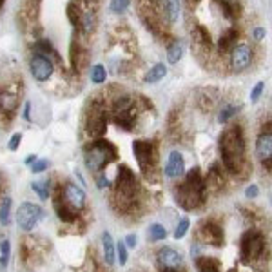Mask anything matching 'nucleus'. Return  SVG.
Segmentation results:
<instances>
[{"label": "nucleus", "mask_w": 272, "mask_h": 272, "mask_svg": "<svg viewBox=\"0 0 272 272\" xmlns=\"http://www.w3.org/2000/svg\"><path fill=\"white\" fill-rule=\"evenodd\" d=\"M20 142H22V135H20V133H15V135L11 136V140H9V145H7L9 151H17Z\"/></svg>", "instance_id": "58836bf2"}, {"label": "nucleus", "mask_w": 272, "mask_h": 272, "mask_svg": "<svg viewBox=\"0 0 272 272\" xmlns=\"http://www.w3.org/2000/svg\"><path fill=\"white\" fill-rule=\"evenodd\" d=\"M107 185H109V182H107V178H104V176L98 178V187H107Z\"/></svg>", "instance_id": "49530a36"}, {"label": "nucleus", "mask_w": 272, "mask_h": 272, "mask_svg": "<svg viewBox=\"0 0 272 272\" xmlns=\"http://www.w3.org/2000/svg\"><path fill=\"white\" fill-rule=\"evenodd\" d=\"M238 111H240V106H225L223 109H221V112H219V116H218L219 124H227V122H229V120H231Z\"/></svg>", "instance_id": "2f4dec72"}, {"label": "nucleus", "mask_w": 272, "mask_h": 272, "mask_svg": "<svg viewBox=\"0 0 272 272\" xmlns=\"http://www.w3.org/2000/svg\"><path fill=\"white\" fill-rule=\"evenodd\" d=\"M131 0H112L111 2V11L112 13H124L129 7Z\"/></svg>", "instance_id": "f704fd0d"}, {"label": "nucleus", "mask_w": 272, "mask_h": 272, "mask_svg": "<svg viewBox=\"0 0 272 272\" xmlns=\"http://www.w3.org/2000/svg\"><path fill=\"white\" fill-rule=\"evenodd\" d=\"M31 189H33L36 194L40 196V200H48V196H49L48 182H46V184H40V182H33V184H31Z\"/></svg>", "instance_id": "72a5a7b5"}, {"label": "nucleus", "mask_w": 272, "mask_h": 272, "mask_svg": "<svg viewBox=\"0 0 272 272\" xmlns=\"http://www.w3.org/2000/svg\"><path fill=\"white\" fill-rule=\"evenodd\" d=\"M252 35H254V40H263L265 38V29L263 27H256Z\"/></svg>", "instance_id": "79ce46f5"}, {"label": "nucleus", "mask_w": 272, "mask_h": 272, "mask_svg": "<svg viewBox=\"0 0 272 272\" xmlns=\"http://www.w3.org/2000/svg\"><path fill=\"white\" fill-rule=\"evenodd\" d=\"M265 250V238L258 231H247L240 240V256L243 261L258 260Z\"/></svg>", "instance_id": "39448f33"}, {"label": "nucleus", "mask_w": 272, "mask_h": 272, "mask_svg": "<svg viewBox=\"0 0 272 272\" xmlns=\"http://www.w3.org/2000/svg\"><path fill=\"white\" fill-rule=\"evenodd\" d=\"M54 211H56V216H58L64 223H73L77 219V213L73 211L65 201H62L60 198V187L56 189V200H54Z\"/></svg>", "instance_id": "6ab92c4d"}, {"label": "nucleus", "mask_w": 272, "mask_h": 272, "mask_svg": "<svg viewBox=\"0 0 272 272\" xmlns=\"http://www.w3.org/2000/svg\"><path fill=\"white\" fill-rule=\"evenodd\" d=\"M156 261L160 269H167V271H174V269H180L182 263H184V256L180 254L178 250L171 247H163L156 252Z\"/></svg>", "instance_id": "9b49d317"}, {"label": "nucleus", "mask_w": 272, "mask_h": 272, "mask_svg": "<svg viewBox=\"0 0 272 272\" xmlns=\"http://www.w3.org/2000/svg\"><path fill=\"white\" fill-rule=\"evenodd\" d=\"M4 2H6V0H0V9H2V6H4Z\"/></svg>", "instance_id": "8fccbe9b"}, {"label": "nucleus", "mask_w": 272, "mask_h": 272, "mask_svg": "<svg viewBox=\"0 0 272 272\" xmlns=\"http://www.w3.org/2000/svg\"><path fill=\"white\" fill-rule=\"evenodd\" d=\"M106 78H107V71L102 64H96L91 67V82L93 83H104Z\"/></svg>", "instance_id": "cd10ccee"}, {"label": "nucleus", "mask_w": 272, "mask_h": 272, "mask_svg": "<svg viewBox=\"0 0 272 272\" xmlns=\"http://www.w3.org/2000/svg\"><path fill=\"white\" fill-rule=\"evenodd\" d=\"M149 236H151V240H153V242L165 240V238H167L165 227H163V225H160V223H153L151 227H149Z\"/></svg>", "instance_id": "c756f323"}, {"label": "nucleus", "mask_w": 272, "mask_h": 272, "mask_svg": "<svg viewBox=\"0 0 272 272\" xmlns=\"http://www.w3.org/2000/svg\"><path fill=\"white\" fill-rule=\"evenodd\" d=\"M96 22H98V18H96L95 9L93 7L83 9L82 15H80V22H78V27L82 31V35H91L96 29Z\"/></svg>", "instance_id": "f3484780"}, {"label": "nucleus", "mask_w": 272, "mask_h": 272, "mask_svg": "<svg viewBox=\"0 0 272 272\" xmlns=\"http://www.w3.org/2000/svg\"><path fill=\"white\" fill-rule=\"evenodd\" d=\"M116 256H118L120 265H125L127 263V247L124 245V242H120L116 245Z\"/></svg>", "instance_id": "c9c22d12"}, {"label": "nucleus", "mask_w": 272, "mask_h": 272, "mask_svg": "<svg viewBox=\"0 0 272 272\" xmlns=\"http://www.w3.org/2000/svg\"><path fill=\"white\" fill-rule=\"evenodd\" d=\"M9 221H11V198L6 196L0 203V223L7 227Z\"/></svg>", "instance_id": "bb28decb"}, {"label": "nucleus", "mask_w": 272, "mask_h": 272, "mask_svg": "<svg viewBox=\"0 0 272 272\" xmlns=\"http://www.w3.org/2000/svg\"><path fill=\"white\" fill-rule=\"evenodd\" d=\"M24 118L26 120H31V104L27 102L26 104V107H24Z\"/></svg>", "instance_id": "37998d69"}, {"label": "nucleus", "mask_w": 272, "mask_h": 272, "mask_svg": "<svg viewBox=\"0 0 272 272\" xmlns=\"http://www.w3.org/2000/svg\"><path fill=\"white\" fill-rule=\"evenodd\" d=\"M38 9H40V0H24L22 7H20V20L22 24H33L38 17Z\"/></svg>", "instance_id": "a211bd4d"}, {"label": "nucleus", "mask_w": 272, "mask_h": 272, "mask_svg": "<svg viewBox=\"0 0 272 272\" xmlns=\"http://www.w3.org/2000/svg\"><path fill=\"white\" fill-rule=\"evenodd\" d=\"M236 38H238V29L236 27H229L223 35L219 36V40H218L219 53H229V51H232L234 46H236Z\"/></svg>", "instance_id": "aec40b11"}, {"label": "nucleus", "mask_w": 272, "mask_h": 272, "mask_svg": "<svg viewBox=\"0 0 272 272\" xmlns=\"http://www.w3.org/2000/svg\"><path fill=\"white\" fill-rule=\"evenodd\" d=\"M64 198H65V203H67L73 211H80V209H83L85 200H87V196H85L83 189H80V187L75 185V184L65 185L64 187Z\"/></svg>", "instance_id": "f8f14e48"}, {"label": "nucleus", "mask_w": 272, "mask_h": 272, "mask_svg": "<svg viewBox=\"0 0 272 272\" xmlns=\"http://www.w3.org/2000/svg\"><path fill=\"white\" fill-rule=\"evenodd\" d=\"M133 153L136 156V162H138V167L142 169L143 174H147L154 169V163H156V147H154L153 142L149 140H136L133 143Z\"/></svg>", "instance_id": "423d86ee"}, {"label": "nucleus", "mask_w": 272, "mask_h": 272, "mask_svg": "<svg viewBox=\"0 0 272 272\" xmlns=\"http://www.w3.org/2000/svg\"><path fill=\"white\" fill-rule=\"evenodd\" d=\"M192 38H194V42L198 44V46H201L203 49H211V46H213V38H211V33L207 31V27L205 26H196L194 29H192Z\"/></svg>", "instance_id": "b1692460"}, {"label": "nucleus", "mask_w": 272, "mask_h": 272, "mask_svg": "<svg viewBox=\"0 0 272 272\" xmlns=\"http://www.w3.org/2000/svg\"><path fill=\"white\" fill-rule=\"evenodd\" d=\"M163 172H165L167 178H180L182 174H184L185 172V162H184L182 153L172 151V153L167 156V163H165Z\"/></svg>", "instance_id": "ddd939ff"}, {"label": "nucleus", "mask_w": 272, "mask_h": 272, "mask_svg": "<svg viewBox=\"0 0 272 272\" xmlns=\"http://www.w3.org/2000/svg\"><path fill=\"white\" fill-rule=\"evenodd\" d=\"M158 9L165 17L167 24H174L180 17V2L178 0H158Z\"/></svg>", "instance_id": "2eb2a0df"}, {"label": "nucleus", "mask_w": 272, "mask_h": 272, "mask_svg": "<svg viewBox=\"0 0 272 272\" xmlns=\"http://www.w3.org/2000/svg\"><path fill=\"white\" fill-rule=\"evenodd\" d=\"M29 69H31V75L35 77V80H38V82H46V80L51 78V75H53L54 65L49 56L36 53V54H33L29 60Z\"/></svg>", "instance_id": "6e6552de"}, {"label": "nucleus", "mask_w": 272, "mask_h": 272, "mask_svg": "<svg viewBox=\"0 0 272 272\" xmlns=\"http://www.w3.org/2000/svg\"><path fill=\"white\" fill-rule=\"evenodd\" d=\"M9 256H11V243H9V240H4L0 243V265L7 267Z\"/></svg>", "instance_id": "7c9ffc66"}, {"label": "nucleus", "mask_w": 272, "mask_h": 272, "mask_svg": "<svg viewBox=\"0 0 272 272\" xmlns=\"http://www.w3.org/2000/svg\"><path fill=\"white\" fill-rule=\"evenodd\" d=\"M107 127V112H106V106L104 102L95 100L91 104V109L87 112V118H85V131L91 138H102L104 133H106Z\"/></svg>", "instance_id": "20e7f679"}, {"label": "nucleus", "mask_w": 272, "mask_h": 272, "mask_svg": "<svg viewBox=\"0 0 272 272\" xmlns=\"http://www.w3.org/2000/svg\"><path fill=\"white\" fill-rule=\"evenodd\" d=\"M205 182V185H211V187H216V189H219V187H223V184H225V178H223V174L219 172V169H218V163H214L211 169H209V172H207V178L203 180Z\"/></svg>", "instance_id": "393cba45"}, {"label": "nucleus", "mask_w": 272, "mask_h": 272, "mask_svg": "<svg viewBox=\"0 0 272 272\" xmlns=\"http://www.w3.org/2000/svg\"><path fill=\"white\" fill-rule=\"evenodd\" d=\"M205 182L201 176L200 169H192L187 172V178L182 185L176 189V203L185 211H192L205 200Z\"/></svg>", "instance_id": "f03ea898"}, {"label": "nucleus", "mask_w": 272, "mask_h": 272, "mask_svg": "<svg viewBox=\"0 0 272 272\" xmlns=\"http://www.w3.org/2000/svg\"><path fill=\"white\" fill-rule=\"evenodd\" d=\"M118 158V149L114 143H111L109 140L98 138L93 142L91 147H87L85 151V165L91 171H102L107 163H111Z\"/></svg>", "instance_id": "7ed1b4c3"}, {"label": "nucleus", "mask_w": 272, "mask_h": 272, "mask_svg": "<svg viewBox=\"0 0 272 272\" xmlns=\"http://www.w3.org/2000/svg\"><path fill=\"white\" fill-rule=\"evenodd\" d=\"M263 169H267L269 172L272 171V158H267V160H263Z\"/></svg>", "instance_id": "a18cd8bd"}, {"label": "nucleus", "mask_w": 272, "mask_h": 272, "mask_svg": "<svg viewBox=\"0 0 272 272\" xmlns=\"http://www.w3.org/2000/svg\"><path fill=\"white\" fill-rule=\"evenodd\" d=\"M258 192H260V190H258L256 185H248L247 190H245V196H247L248 200H254L256 196H258Z\"/></svg>", "instance_id": "ea45409f"}, {"label": "nucleus", "mask_w": 272, "mask_h": 272, "mask_svg": "<svg viewBox=\"0 0 272 272\" xmlns=\"http://www.w3.org/2000/svg\"><path fill=\"white\" fill-rule=\"evenodd\" d=\"M35 49L38 54H54L56 58H58V53H56V49L51 46V42L46 40V38H42L35 44Z\"/></svg>", "instance_id": "c85d7f7f"}, {"label": "nucleus", "mask_w": 272, "mask_h": 272, "mask_svg": "<svg viewBox=\"0 0 272 272\" xmlns=\"http://www.w3.org/2000/svg\"><path fill=\"white\" fill-rule=\"evenodd\" d=\"M42 216H44V211H42L40 205L24 201V203L18 207V213H17L18 227L26 232L33 231L36 225H38V221L42 219Z\"/></svg>", "instance_id": "0eeeda50"}, {"label": "nucleus", "mask_w": 272, "mask_h": 272, "mask_svg": "<svg viewBox=\"0 0 272 272\" xmlns=\"http://www.w3.org/2000/svg\"><path fill=\"white\" fill-rule=\"evenodd\" d=\"M36 160H38V158H36V154H29V156L26 158V165H33Z\"/></svg>", "instance_id": "c03bdc74"}, {"label": "nucleus", "mask_w": 272, "mask_h": 272, "mask_svg": "<svg viewBox=\"0 0 272 272\" xmlns=\"http://www.w3.org/2000/svg\"><path fill=\"white\" fill-rule=\"evenodd\" d=\"M167 75V65L163 64H156L153 65L151 69H149V73L145 75V82L147 83H156V82H160L162 78Z\"/></svg>", "instance_id": "a878e982"}, {"label": "nucleus", "mask_w": 272, "mask_h": 272, "mask_svg": "<svg viewBox=\"0 0 272 272\" xmlns=\"http://www.w3.org/2000/svg\"><path fill=\"white\" fill-rule=\"evenodd\" d=\"M252 64V49L248 48L247 44H240L234 46L231 51V65L236 73L245 71L248 65Z\"/></svg>", "instance_id": "9d476101"}, {"label": "nucleus", "mask_w": 272, "mask_h": 272, "mask_svg": "<svg viewBox=\"0 0 272 272\" xmlns=\"http://www.w3.org/2000/svg\"><path fill=\"white\" fill-rule=\"evenodd\" d=\"M102 248H104V260H106L107 265H114V260H116V247H114L112 236L107 231L102 232Z\"/></svg>", "instance_id": "412c9836"}, {"label": "nucleus", "mask_w": 272, "mask_h": 272, "mask_svg": "<svg viewBox=\"0 0 272 272\" xmlns=\"http://www.w3.org/2000/svg\"><path fill=\"white\" fill-rule=\"evenodd\" d=\"M263 89H265V82H258L254 85V89H252V93H250V100L254 102H258L260 100V96H261V93H263Z\"/></svg>", "instance_id": "e433bc0d"}, {"label": "nucleus", "mask_w": 272, "mask_h": 272, "mask_svg": "<svg viewBox=\"0 0 272 272\" xmlns=\"http://www.w3.org/2000/svg\"><path fill=\"white\" fill-rule=\"evenodd\" d=\"M196 271L198 272H221V263L216 258L201 256L196 260Z\"/></svg>", "instance_id": "4be33fe9"}, {"label": "nucleus", "mask_w": 272, "mask_h": 272, "mask_svg": "<svg viewBox=\"0 0 272 272\" xmlns=\"http://www.w3.org/2000/svg\"><path fill=\"white\" fill-rule=\"evenodd\" d=\"M198 238L207 245L213 247H221L223 245V229L214 221H207V223H201L198 229Z\"/></svg>", "instance_id": "1a4fd4ad"}, {"label": "nucleus", "mask_w": 272, "mask_h": 272, "mask_svg": "<svg viewBox=\"0 0 272 272\" xmlns=\"http://www.w3.org/2000/svg\"><path fill=\"white\" fill-rule=\"evenodd\" d=\"M89 62V51L85 48H82L77 40H73L71 44V65L75 71H82L83 67L87 65Z\"/></svg>", "instance_id": "4468645a"}, {"label": "nucleus", "mask_w": 272, "mask_h": 272, "mask_svg": "<svg viewBox=\"0 0 272 272\" xmlns=\"http://www.w3.org/2000/svg\"><path fill=\"white\" fill-rule=\"evenodd\" d=\"M162 272H185L184 269H174V271H167V269H162Z\"/></svg>", "instance_id": "09e8293b"}, {"label": "nucleus", "mask_w": 272, "mask_h": 272, "mask_svg": "<svg viewBox=\"0 0 272 272\" xmlns=\"http://www.w3.org/2000/svg\"><path fill=\"white\" fill-rule=\"evenodd\" d=\"M49 162L48 160H36L33 165H31V171L35 172V174H38V172H44L46 169H48Z\"/></svg>", "instance_id": "4c0bfd02"}, {"label": "nucleus", "mask_w": 272, "mask_h": 272, "mask_svg": "<svg viewBox=\"0 0 272 272\" xmlns=\"http://www.w3.org/2000/svg\"><path fill=\"white\" fill-rule=\"evenodd\" d=\"M218 2H227V4H232V6H240L238 0H218Z\"/></svg>", "instance_id": "de8ad7c7"}, {"label": "nucleus", "mask_w": 272, "mask_h": 272, "mask_svg": "<svg viewBox=\"0 0 272 272\" xmlns=\"http://www.w3.org/2000/svg\"><path fill=\"white\" fill-rule=\"evenodd\" d=\"M189 227H190V221L187 218H182L180 219V223L176 225V231H174V238L176 240H182V238L187 234V231H189Z\"/></svg>", "instance_id": "473e14b6"}, {"label": "nucleus", "mask_w": 272, "mask_h": 272, "mask_svg": "<svg viewBox=\"0 0 272 272\" xmlns=\"http://www.w3.org/2000/svg\"><path fill=\"white\" fill-rule=\"evenodd\" d=\"M219 153L225 169L232 174H240L243 169H248L245 160V136L242 125H232L219 136Z\"/></svg>", "instance_id": "f257e3e1"}, {"label": "nucleus", "mask_w": 272, "mask_h": 272, "mask_svg": "<svg viewBox=\"0 0 272 272\" xmlns=\"http://www.w3.org/2000/svg\"><path fill=\"white\" fill-rule=\"evenodd\" d=\"M256 154L261 160L272 158V135L269 131H263L256 140Z\"/></svg>", "instance_id": "dca6fc26"}, {"label": "nucleus", "mask_w": 272, "mask_h": 272, "mask_svg": "<svg viewBox=\"0 0 272 272\" xmlns=\"http://www.w3.org/2000/svg\"><path fill=\"white\" fill-rule=\"evenodd\" d=\"M124 245L125 247H129V248H135L136 247V236L135 234H127L124 240Z\"/></svg>", "instance_id": "a19ab883"}, {"label": "nucleus", "mask_w": 272, "mask_h": 272, "mask_svg": "<svg viewBox=\"0 0 272 272\" xmlns=\"http://www.w3.org/2000/svg\"><path fill=\"white\" fill-rule=\"evenodd\" d=\"M184 51H185L184 42L174 38V40L169 44V48H167V62L172 65L178 64V62L182 60V56H184Z\"/></svg>", "instance_id": "5701e85b"}]
</instances>
